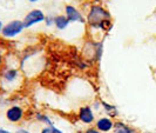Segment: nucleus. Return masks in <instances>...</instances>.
Here are the masks:
<instances>
[{
	"label": "nucleus",
	"instance_id": "obj_1",
	"mask_svg": "<svg viewBox=\"0 0 156 133\" xmlns=\"http://www.w3.org/2000/svg\"><path fill=\"white\" fill-rule=\"evenodd\" d=\"M109 19H112V16L106 8L100 6V5H93L87 14L86 21L89 24V26L92 28L100 30V26L102 24L109 20Z\"/></svg>",
	"mask_w": 156,
	"mask_h": 133
},
{
	"label": "nucleus",
	"instance_id": "obj_2",
	"mask_svg": "<svg viewBox=\"0 0 156 133\" xmlns=\"http://www.w3.org/2000/svg\"><path fill=\"white\" fill-rule=\"evenodd\" d=\"M23 30H25V25H23V20H11L4 25L1 35L4 38H7V39L16 38L19 34L23 33Z\"/></svg>",
	"mask_w": 156,
	"mask_h": 133
},
{
	"label": "nucleus",
	"instance_id": "obj_3",
	"mask_svg": "<svg viewBox=\"0 0 156 133\" xmlns=\"http://www.w3.org/2000/svg\"><path fill=\"white\" fill-rule=\"evenodd\" d=\"M45 19H46L45 13H44L41 9H39V8H35V9L30 11V12L25 16V18L23 19V25H25V28H30V27L37 25V24L44 23Z\"/></svg>",
	"mask_w": 156,
	"mask_h": 133
},
{
	"label": "nucleus",
	"instance_id": "obj_4",
	"mask_svg": "<svg viewBox=\"0 0 156 133\" xmlns=\"http://www.w3.org/2000/svg\"><path fill=\"white\" fill-rule=\"evenodd\" d=\"M5 114H6V119H7L9 123L16 124V123H20L23 119V117H25V111H23V109L21 106L13 105V106L8 107Z\"/></svg>",
	"mask_w": 156,
	"mask_h": 133
},
{
	"label": "nucleus",
	"instance_id": "obj_5",
	"mask_svg": "<svg viewBox=\"0 0 156 133\" xmlns=\"http://www.w3.org/2000/svg\"><path fill=\"white\" fill-rule=\"evenodd\" d=\"M65 16L69 20V23H86V18L82 16V13L79 11L78 8L72 6V5H66L65 6Z\"/></svg>",
	"mask_w": 156,
	"mask_h": 133
},
{
	"label": "nucleus",
	"instance_id": "obj_6",
	"mask_svg": "<svg viewBox=\"0 0 156 133\" xmlns=\"http://www.w3.org/2000/svg\"><path fill=\"white\" fill-rule=\"evenodd\" d=\"M79 120L82 123V124H86V125H90L93 124L95 117H94V112L93 109L90 106H82L78 113Z\"/></svg>",
	"mask_w": 156,
	"mask_h": 133
},
{
	"label": "nucleus",
	"instance_id": "obj_7",
	"mask_svg": "<svg viewBox=\"0 0 156 133\" xmlns=\"http://www.w3.org/2000/svg\"><path fill=\"white\" fill-rule=\"evenodd\" d=\"M114 121L113 119L108 117H101L95 121V128L101 133H109L114 128Z\"/></svg>",
	"mask_w": 156,
	"mask_h": 133
},
{
	"label": "nucleus",
	"instance_id": "obj_8",
	"mask_svg": "<svg viewBox=\"0 0 156 133\" xmlns=\"http://www.w3.org/2000/svg\"><path fill=\"white\" fill-rule=\"evenodd\" d=\"M69 24H70L69 20L66 18L65 14H59V16L54 17V26H55V28L59 30V31L66 30Z\"/></svg>",
	"mask_w": 156,
	"mask_h": 133
},
{
	"label": "nucleus",
	"instance_id": "obj_9",
	"mask_svg": "<svg viewBox=\"0 0 156 133\" xmlns=\"http://www.w3.org/2000/svg\"><path fill=\"white\" fill-rule=\"evenodd\" d=\"M114 133H137L134 128H132L130 126L126 125L122 121H117L114 124V128H113Z\"/></svg>",
	"mask_w": 156,
	"mask_h": 133
},
{
	"label": "nucleus",
	"instance_id": "obj_10",
	"mask_svg": "<svg viewBox=\"0 0 156 133\" xmlns=\"http://www.w3.org/2000/svg\"><path fill=\"white\" fill-rule=\"evenodd\" d=\"M19 76V72L16 68H6L5 72L2 73V78L5 79L7 83H14Z\"/></svg>",
	"mask_w": 156,
	"mask_h": 133
},
{
	"label": "nucleus",
	"instance_id": "obj_11",
	"mask_svg": "<svg viewBox=\"0 0 156 133\" xmlns=\"http://www.w3.org/2000/svg\"><path fill=\"white\" fill-rule=\"evenodd\" d=\"M35 118H37V120H38V121L42 123V124H46L47 126L53 125L52 119L48 117L47 114H44V113H37V114H35Z\"/></svg>",
	"mask_w": 156,
	"mask_h": 133
},
{
	"label": "nucleus",
	"instance_id": "obj_12",
	"mask_svg": "<svg viewBox=\"0 0 156 133\" xmlns=\"http://www.w3.org/2000/svg\"><path fill=\"white\" fill-rule=\"evenodd\" d=\"M101 104H102V107L106 110V112H107L109 116H117V111L113 105H109V104H107V102H102Z\"/></svg>",
	"mask_w": 156,
	"mask_h": 133
},
{
	"label": "nucleus",
	"instance_id": "obj_13",
	"mask_svg": "<svg viewBox=\"0 0 156 133\" xmlns=\"http://www.w3.org/2000/svg\"><path fill=\"white\" fill-rule=\"evenodd\" d=\"M40 133H63V132L60 128H58V127H55L54 125H52V126H45V127L41 130Z\"/></svg>",
	"mask_w": 156,
	"mask_h": 133
},
{
	"label": "nucleus",
	"instance_id": "obj_14",
	"mask_svg": "<svg viewBox=\"0 0 156 133\" xmlns=\"http://www.w3.org/2000/svg\"><path fill=\"white\" fill-rule=\"evenodd\" d=\"M45 23H46L47 26H52V25H54V17L46 16V19H45Z\"/></svg>",
	"mask_w": 156,
	"mask_h": 133
},
{
	"label": "nucleus",
	"instance_id": "obj_15",
	"mask_svg": "<svg viewBox=\"0 0 156 133\" xmlns=\"http://www.w3.org/2000/svg\"><path fill=\"white\" fill-rule=\"evenodd\" d=\"M85 133H101V132H100V131H98L95 127H90V128L86 130V132Z\"/></svg>",
	"mask_w": 156,
	"mask_h": 133
},
{
	"label": "nucleus",
	"instance_id": "obj_16",
	"mask_svg": "<svg viewBox=\"0 0 156 133\" xmlns=\"http://www.w3.org/2000/svg\"><path fill=\"white\" fill-rule=\"evenodd\" d=\"M14 133H31L28 130H26V128H19V130H16Z\"/></svg>",
	"mask_w": 156,
	"mask_h": 133
},
{
	"label": "nucleus",
	"instance_id": "obj_17",
	"mask_svg": "<svg viewBox=\"0 0 156 133\" xmlns=\"http://www.w3.org/2000/svg\"><path fill=\"white\" fill-rule=\"evenodd\" d=\"M0 133H12V132H11V131H8V130L2 128V127H0Z\"/></svg>",
	"mask_w": 156,
	"mask_h": 133
},
{
	"label": "nucleus",
	"instance_id": "obj_18",
	"mask_svg": "<svg viewBox=\"0 0 156 133\" xmlns=\"http://www.w3.org/2000/svg\"><path fill=\"white\" fill-rule=\"evenodd\" d=\"M2 27H4V24L0 20V34H1V31H2Z\"/></svg>",
	"mask_w": 156,
	"mask_h": 133
},
{
	"label": "nucleus",
	"instance_id": "obj_19",
	"mask_svg": "<svg viewBox=\"0 0 156 133\" xmlns=\"http://www.w3.org/2000/svg\"><path fill=\"white\" fill-rule=\"evenodd\" d=\"M28 1H30V2H32V4H34V2H38L39 0H28Z\"/></svg>",
	"mask_w": 156,
	"mask_h": 133
},
{
	"label": "nucleus",
	"instance_id": "obj_20",
	"mask_svg": "<svg viewBox=\"0 0 156 133\" xmlns=\"http://www.w3.org/2000/svg\"><path fill=\"white\" fill-rule=\"evenodd\" d=\"M0 64H1V55H0Z\"/></svg>",
	"mask_w": 156,
	"mask_h": 133
}]
</instances>
